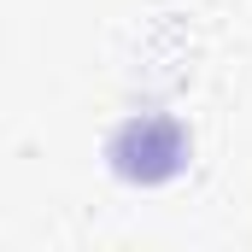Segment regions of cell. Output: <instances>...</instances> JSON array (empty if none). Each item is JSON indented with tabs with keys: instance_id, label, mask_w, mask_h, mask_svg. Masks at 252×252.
<instances>
[{
	"instance_id": "obj_1",
	"label": "cell",
	"mask_w": 252,
	"mask_h": 252,
	"mask_svg": "<svg viewBox=\"0 0 252 252\" xmlns=\"http://www.w3.org/2000/svg\"><path fill=\"white\" fill-rule=\"evenodd\" d=\"M106 164H112V176H124V182L158 188V182H170V176L188 170V129L176 124L170 112H141V118H129V124L112 129Z\"/></svg>"
}]
</instances>
